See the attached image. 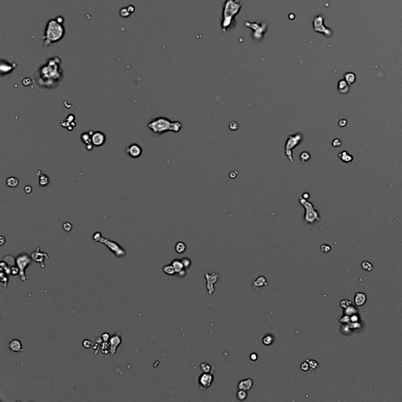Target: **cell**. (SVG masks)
I'll return each instance as SVG.
<instances>
[{
  "label": "cell",
  "instance_id": "obj_23",
  "mask_svg": "<svg viewBox=\"0 0 402 402\" xmlns=\"http://www.w3.org/2000/svg\"><path fill=\"white\" fill-rule=\"evenodd\" d=\"M311 159V154L307 151H302L299 156V160L302 164H306Z\"/></svg>",
  "mask_w": 402,
  "mask_h": 402
},
{
  "label": "cell",
  "instance_id": "obj_5",
  "mask_svg": "<svg viewBox=\"0 0 402 402\" xmlns=\"http://www.w3.org/2000/svg\"><path fill=\"white\" fill-rule=\"evenodd\" d=\"M303 139V134L300 133V132L288 135V138L286 140L285 145H284V153H285L287 158L290 160V162L294 163L293 150L302 143Z\"/></svg>",
  "mask_w": 402,
  "mask_h": 402
},
{
  "label": "cell",
  "instance_id": "obj_50",
  "mask_svg": "<svg viewBox=\"0 0 402 402\" xmlns=\"http://www.w3.org/2000/svg\"><path fill=\"white\" fill-rule=\"evenodd\" d=\"M250 359H251V360H252V361H256V360H258V355H257V353H251V354L250 355Z\"/></svg>",
  "mask_w": 402,
  "mask_h": 402
},
{
  "label": "cell",
  "instance_id": "obj_55",
  "mask_svg": "<svg viewBox=\"0 0 402 402\" xmlns=\"http://www.w3.org/2000/svg\"><path fill=\"white\" fill-rule=\"evenodd\" d=\"M301 197H302V198L306 199V200H308V199L309 198V194L308 193H304Z\"/></svg>",
  "mask_w": 402,
  "mask_h": 402
},
{
  "label": "cell",
  "instance_id": "obj_35",
  "mask_svg": "<svg viewBox=\"0 0 402 402\" xmlns=\"http://www.w3.org/2000/svg\"><path fill=\"white\" fill-rule=\"evenodd\" d=\"M357 313V310L353 306H350L348 308H346V309H345V313H346V315H348V316H351V315L355 314V313Z\"/></svg>",
  "mask_w": 402,
  "mask_h": 402
},
{
  "label": "cell",
  "instance_id": "obj_16",
  "mask_svg": "<svg viewBox=\"0 0 402 402\" xmlns=\"http://www.w3.org/2000/svg\"><path fill=\"white\" fill-rule=\"evenodd\" d=\"M353 302H354L355 305L358 307H360V306H363L364 304L366 303L367 302V296H366V294L363 292H357L356 293V295L354 296V299H353Z\"/></svg>",
  "mask_w": 402,
  "mask_h": 402
},
{
  "label": "cell",
  "instance_id": "obj_18",
  "mask_svg": "<svg viewBox=\"0 0 402 402\" xmlns=\"http://www.w3.org/2000/svg\"><path fill=\"white\" fill-rule=\"evenodd\" d=\"M252 287H253L255 289H258V288H262V287H265L268 284L267 280L264 276H260V277H258V278L255 279V280L252 281Z\"/></svg>",
  "mask_w": 402,
  "mask_h": 402
},
{
  "label": "cell",
  "instance_id": "obj_48",
  "mask_svg": "<svg viewBox=\"0 0 402 402\" xmlns=\"http://www.w3.org/2000/svg\"><path fill=\"white\" fill-rule=\"evenodd\" d=\"M358 320H359L358 315L356 314V313H355V314L351 315V317H350V321H351V322L357 323V322H358Z\"/></svg>",
  "mask_w": 402,
  "mask_h": 402
},
{
  "label": "cell",
  "instance_id": "obj_33",
  "mask_svg": "<svg viewBox=\"0 0 402 402\" xmlns=\"http://www.w3.org/2000/svg\"><path fill=\"white\" fill-rule=\"evenodd\" d=\"M200 369L203 372H211V365L207 362H203L200 364Z\"/></svg>",
  "mask_w": 402,
  "mask_h": 402
},
{
  "label": "cell",
  "instance_id": "obj_2",
  "mask_svg": "<svg viewBox=\"0 0 402 402\" xmlns=\"http://www.w3.org/2000/svg\"><path fill=\"white\" fill-rule=\"evenodd\" d=\"M148 127L155 135L160 136L168 131L179 133L182 129V124L179 121H171L165 117H158L150 121Z\"/></svg>",
  "mask_w": 402,
  "mask_h": 402
},
{
  "label": "cell",
  "instance_id": "obj_36",
  "mask_svg": "<svg viewBox=\"0 0 402 402\" xmlns=\"http://www.w3.org/2000/svg\"><path fill=\"white\" fill-rule=\"evenodd\" d=\"M182 264H183L184 268H185V269H188V268L190 267V266H191V264H192L191 259H190L189 258H187V257L182 258Z\"/></svg>",
  "mask_w": 402,
  "mask_h": 402
},
{
  "label": "cell",
  "instance_id": "obj_52",
  "mask_svg": "<svg viewBox=\"0 0 402 402\" xmlns=\"http://www.w3.org/2000/svg\"><path fill=\"white\" fill-rule=\"evenodd\" d=\"M346 124H347V121H346V120H339V122H338V125L340 126V127H345V126L346 125Z\"/></svg>",
  "mask_w": 402,
  "mask_h": 402
},
{
  "label": "cell",
  "instance_id": "obj_1",
  "mask_svg": "<svg viewBox=\"0 0 402 402\" xmlns=\"http://www.w3.org/2000/svg\"><path fill=\"white\" fill-rule=\"evenodd\" d=\"M65 33L63 23L59 21L57 18L50 19L46 25L44 35L42 36L43 46L48 47L50 45L57 42L63 39Z\"/></svg>",
  "mask_w": 402,
  "mask_h": 402
},
{
  "label": "cell",
  "instance_id": "obj_32",
  "mask_svg": "<svg viewBox=\"0 0 402 402\" xmlns=\"http://www.w3.org/2000/svg\"><path fill=\"white\" fill-rule=\"evenodd\" d=\"M361 267L367 272H371L373 270V265L368 261H364L361 262Z\"/></svg>",
  "mask_w": 402,
  "mask_h": 402
},
{
  "label": "cell",
  "instance_id": "obj_25",
  "mask_svg": "<svg viewBox=\"0 0 402 402\" xmlns=\"http://www.w3.org/2000/svg\"><path fill=\"white\" fill-rule=\"evenodd\" d=\"M101 351L103 354H108V353H109L110 351H111V347H110V343L108 341V342H103L101 344Z\"/></svg>",
  "mask_w": 402,
  "mask_h": 402
},
{
  "label": "cell",
  "instance_id": "obj_34",
  "mask_svg": "<svg viewBox=\"0 0 402 402\" xmlns=\"http://www.w3.org/2000/svg\"><path fill=\"white\" fill-rule=\"evenodd\" d=\"M307 360L308 363H309V367H310V369L313 370V371H314V370H317V368H318V367H319V363L317 362V360H309V359H307V360Z\"/></svg>",
  "mask_w": 402,
  "mask_h": 402
},
{
  "label": "cell",
  "instance_id": "obj_30",
  "mask_svg": "<svg viewBox=\"0 0 402 402\" xmlns=\"http://www.w3.org/2000/svg\"><path fill=\"white\" fill-rule=\"evenodd\" d=\"M237 397L240 401H244L248 397V393L244 389H238L237 393Z\"/></svg>",
  "mask_w": 402,
  "mask_h": 402
},
{
  "label": "cell",
  "instance_id": "obj_49",
  "mask_svg": "<svg viewBox=\"0 0 402 402\" xmlns=\"http://www.w3.org/2000/svg\"><path fill=\"white\" fill-rule=\"evenodd\" d=\"M92 348H93L94 350L95 351V355H97V354H98V353L99 349H100V348H101V345H100V344L97 343V342H96V344H94Z\"/></svg>",
  "mask_w": 402,
  "mask_h": 402
},
{
  "label": "cell",
  "instance_id": "obj_3",
  "mask_svg": "<svg viewBox=\"0 0 402 402\" xmlns=\"http://www.w3.org/2000/svg\"><path fill=\"white\" fill-rule=\"evenodd\" d=\"M61 61L58 56H54L51 58L48 59L45 65L40 68L39 70L40 78H45L48 79H56L61 76Z\"/></svg>",
  "mask_w": 402,
  "mask_h": 402
},
{
  "label": "cell",
  "instance_id": "obj_17",
  "mask_svg": "<svg viewBox=\"0 0 402 402\" xmlns=\"http://www.w3.org/2000/svg\"><path fill=\"white\" fill-rule=\"evenodd\" d=\"M253 379L251 378H248L240 381L237 386H238L239 389H244L246 391H248V390L251 389V387L253 386Z\"/></svg>",
  "mask_w": 402,
  "mask_h": 402
},
{
  "label": "cell",
  "instance_id": "obj_14",
  "mask_svg": "<svg viewBox=\"0 0 402 402\" xmlns=\"http://www.w3.org/2000/svg\"><path fill=\"white\" fill-rule=\"evenodd\" d=\"M109 343H110V347H111V351H110V354L111 356H113V355L116 353V352L117 348L119 347L121 342H122V339H121V336L120 335H114L110 338L109 339Z\"/></svg>",
  "mask_w": 402,
  "mask_h": 402
},
{
  "label": "cell",
  "instance_id": "obj_20",
  "mask_svg": "<svg viewBox=\"0 0 402 402\" xmlns=\"http://www.w3.org/2000/svg\"><path fill=\"white\" fill-rule=\"evenodd\" d=\"M338 158L340 159V160H342V162L346 163V164L352 162V161H353V159L351 155L349 154V153H348V152H346V151L341 152V153L338 154Z\"/></svg>",
  "mask_w": 402,
  "mask_h": 402
},
{
  "label": "cell",
  "instance_id": "obj_45",
  "mask_svg": "<svg viewBox=\"0 0 402 402\" xmlns=\"http://www.w3.org/2000/svg\"><path fill=\"white\" fill-rule=\"evenodd\" d=\"M20 273V269L17 266H13L11 267V274L17 275Z\"/></svg>",
  "mask_w": 402,
  "mask_h": 402
},
{
  "label": "cell",
  "instance_id": "obj_39",
  "mask_svg": "<svg viewBox=\"0 0 402 402\" xmlns=\"http://www.w3.org/2000/svg\"><path fill=\"white\" fill-rule=\"evenodd\" d=\"M81 139L83 140V142L86 144H90L91 142V137H90L89 134L88 133H84L83 134L82 136H81Z\"/></svg>",
  "mask_w": 402,
  "mask_h": 402
},
{
  "label": "cell",
  "instance_id": "obj_26",
  "mask_svg": "<svg viewBox=\"0 0 402 402\" xmlns=\"http://www.w3.org/2000/svg\"><path fill=\"white\" fill-rule=\"evenodd\" d=\"M6 184H7V186L9 187L15 188L18 186L19 180L17 178H15V177H9V178L6 179Z\"/></svg>",
  "mask_w": 402,
  "mask_h": 402
},
{
  "label": "cell",
  "instance_id": "obj_54",
  "mask_svg": "<svg viewBox=\"0 0 402 402\" xmlns=\"http://www.w3.org/2000/svg\"><path fill=\"white\" fill-rule=\"evenodd\" d=\"M103 342H104V341H103V339H102L101 336L98 337V338H96V342H97V343H98V344H100V345H101V344Z\"/></svg>",
  "mask_w": 402,
  "mask_h": 402
},
{
  "label": "cell",
  "instance_id": "obj_51",
  "mask_svg": "<svg viewBox=\"0 0 402 402\" xmlns=\"http://www.w3.org/2000/svg\"><path fill=\"white\" fill-rule=\"evenodd\" d=\"M237 174H238V172H237V171H232L231 173L229 174V178H230V179H234L237 176Z\"/></svg>",
  "mask_w": 402,
  "mask_h": 402
},
{
  "label": "cell",
  "instance_id": "obj_22",
  "mask_svg": "<svg viewBox=\"0 0 402 402\" xmlns=\"http://www.w3.org/2000/svg\"><path fill=\"white\" fill-rule=\"evenodd\" d=\"M274 336L272 334H268L262 338V343L264 346H269L274 342Z\"/></svg>",
  "mask_w": 402,
  "mask_h": 402
},
{
  "label": "cell",
  "instance_id": "obj_56",
  "mask_svg": "<svg viewBox=\"0 0 402 402\" xmlns=\"http://www.w3.org/2000/svg\"><path fill=\"white\" fill-rule=\"evenodd\" d=\"M127 9H128V10L130 11V13H132L134 11H135V7H134V6H131V5L128 6Z\"/></svg>",
  "mask_w": 402,
  "mask_h": 402
},
{
  "label": "cell",
  "instance_id": "obj_10",
  "mask_svg": "<svg viewBox=\"0 0 402 402\" xmlns=\"http://www.w3.org/2000/svg\"><path fill=\"white\" fill-rule=\"evenodd\" d=\"M99 241L102 243H105L106 244V246H108L109 249L111 250L112 252H114L116 254V255L118 257H121L124 256V255H126V252L122 248H120V246L118 244L116 243H115L114 241H109V240H106L105 239L104 240H99Z\"/></svg>",
  "mask_w": 402,
  "mask_h": 402
},
{
  "label": "cell",
  "instance_id": "obj_53",
  "mask_svg": "<svg viewBox=\"0 0 402 402\" xmlns=\"http://www.w3.org/2000/svg\"><path fill=\"white\" fill-rule=\"evenodd\" d=\"M31 190H32V189H31V187L30 186H27L26 187H24V192H25L26 193H30L31 192Z\"/></svg>",
  "mask_w": 402,
  "mask_h": 402
},
{
  "label": "cell",
  "instance_id": "obj_4",
  "mask_svg": "<svg viewBox=\"0 0 402 402\" xmlns=\"http://www.w3.org/2000/svg\"><path fill=\"white\" fill-rule=\"evenodd\" d=\"M298 201L301 204L305 209V213H304V222L306 223L313 225L316 222H319L320 220V215H319L318 211L316 210L315 207L312 203L309 202L307 200L302 198V197H299Z\"/></svg>",
  "mask_w": 402,
  "mask_h": 402
},
{
  "label": "cell",
  "instance_id": "obj_6",
  "mask_svg": "<svg viewBox=\"0 0 402 402\" xmlns=\"http://www.w3.org/2000/svg\"><path fill=\"white\" fill-rule=\"evenodd\" d=\"M240 7H241V3L238 0L226 1L224 8V21L222 23L224 30H226V27L230 24L233 16L237 14Z\"/></svg>",
  "mask_w": 402,
  "mask_h": 402
},
{
  "label": "cell",
  "instance_id": "obj_58",
  "mask_svg": "<svg viewBox=\"0 0 402 402\" xmlns=\"http://www.w3.org/2000/svg\"><path fill=\"white\" fill-rule=\"evenodd\" d=\"M0 239H1V240H2V242H1V244H1V245H3L4 243H5V239H4L3 237H0Z\"/></svg>",
  "mask_w": 402,
  "mask_h": 402
},
{
  "label": "cell",
  "instance_id": "obj_12",
  "mask_svg": "<svg viewBox=\"0 0 402 402\" xmlns=\"http://www.w3.org/2000/svg\"><path fill=\"white\" fill-rule=\"evenodd\" d=\"M105 135L104 134L102 133V132H100V131H97V132H94L93 135H91V142H92V144L94 146H97V147H99V146H101L105 144Z\"/></svg>",
  "mask_w": 402,
  "mask_h": 402
},
{
  "label": "cell",
  "instance_id": "obj_42",
  "mask_svg": "<svg viewBox=\"0 0 402 402\" xmlns=\"http://www.w3.org/2000/svg\"><path fill=\"white\" fill-rule=\"evenodd\" d=\"M120 14L122 17H127L131 15V13H130V11L128 10L127 8H123V9H120Z\"/></svg>",
  "mask_w": 402,
  "mask_h": 402
},
{
  "label": "cell",
  "instance_id": "obj_27",
  "mask_svg": "<svg viewBox=\"0 0 402 402\" xmlns=\"http://www.w3.org/2000/svg\"><path fill=\"white\" fill-rule=\"evenodd\" d=\"M186 250V244L184 242H182V241H179L175 245V251L178 254H182L184 253Z\"/></svg>",
  "mask_w": 402,
  "mask_h": 402
},
{
  "label": "cell",
  "instance_id": "obj_41",
  "mask_svg": "<svg viewBox=\"0 0 402 402\" xmlns=\"http://www.w3.org/2000/svg\"><path fill=\"white\" fill-rule=\"evenodd\" d=\"M320 251H322V252H324V253H328V252L331 251V248L329 244H322V245L320 246Z\"/></svg>",
  "mask_w": 402,
  "mask_h": 402
},
{
  "label": "cell",
  "instance_id": "obj_38",
  "mask_svg": "<svg viewBox=\"0 0 402 402\" xmlns=\"http://www.w3.org/2000/svg\"><path fill=\"white\" fill-rule=\"evenodd\" d=\"M239 124L237 122V121H232V122L229 123V130H231V131H237L239 129Z\"/></svg>",
  "mask_w": 402,
  "mask_h": 402
},
{
  "label": "cell",
  "instance_id": "obj_11",
  "mask_svg": "<svg viewBox=\"0 0 402 402\" xmlns=\"http://www.w3.org/2000/svg\"><path fill=\"white\" fill-rule=\"evenodd\" d=\"M31 257L35 262L39 263L40 266H41V267L42 268H45L44 259H45V258H49V256H48L47 254L45 253V252H41V251H39V248H36V250H35V251H33V253L31 254Z\"/></svg>",
  "mask_w": 402,
  "mask_h": 402
},
{
  "label": "cell",
  "instance_id": "obj_31",
  "mask_svg": "<svg viewBox=\"0 0 402 402\" xmlns=\"http://www.w3.org/2000/svg\"><path fill=\"white\" fill-rule=\"evenodd\" d=\"M163 270H164V272L166 273V274L170 275V276H173V275H175V273H176L173 266H172L171 264V265H167V266H164Z\"/></svg>",
  "mask_w": 402,
  "mask_h": 402
},
{
  "label": "cell",
  "instance_id": "obj_15",
  "mask_svg": "<svg viewBox=\"0 0 402 402\" xmlns=\"http://www.w3.org/2000/svg\"><path fill=\"white\" fill-rule=\"evenodd\" d=\"M8 349H9V351L16 352V353H19V352H22L24 350L22 348V344L20 341L17 339V338L16 339H13L8 344Z\"/></svg>",
  "mask_w": 402,
  "mask_h": 402
},
{
  "label": "cell",
  "instance_id": "obj_57",
  "mask_svg": "<svg viewBox=\"0 0 402 402\" xmlns=\"http://www.w3.org/2000/svg\"><path fill=\"white\" fill-rule=\"evenodd\" d=\"M186 270H184V269H183V270H182V271H181L180 273H177V274H179V276H181V277H185V275H186Z\"/></svg>",
  "mask_w": 402,
  "mask_h": 402
},
{
  "label": "cell",
  "instance_id": "obj_28",
  "mask_svg": "<svg viewBox=\"0 0 402 402\" xmlns=\"http://www.w3.org/2000/svg\"><path fill=\"white\" fill-rule=\"evenodd\" d=\"M344 76H345V80L347 82L349 85L353 84L355 82V80H356V76L352 72L346 73V74L344 75Z\"/></svg>",
  "mask_w": 402,
  "mask_h": 402
},
{
  "label": "cell",
  "instance_id": "obj_43",
  "mask_svg": "<svg viewBox=\"0 0 402 402\" xmlns=\"http://www.w3.org/2000/svg\"><path fill=\"white\" fill-rule=\"evenodd\" d=\"M300 368H301V370H302V371H308L309 369H310V367H309V363H308L307 360L304 361V362H302V364H301Z\"/></svg>",
  "mask_w": 402,
  "mask_h": 402
},
{
  "label": "cell",
  "instance_id": "obj_29",
  "mask_svg": "<svg viewBox=\"0 0 402 402\" xmlns=\"http://www.w3.org/2000/svg\"><path fill=\"white\" fill-rule=\"evenodd\" d=\"M2 261H4V262L7 264L8 266H10V267L15 266V264H17L16 260L14 259V257L12 256V255H7V256H5L3 259H2Z\"/></svg>",
  "mask_w": 402,
  "mask_h": 402
},
{
  "label": "cell",
  "instance_id": "obj_40",
  "mask_svg": "<svg viewBox=\"0 0 402 402\" xmlns=\"http://www.w3.org/2000/svg\"><path fill=\"white\" fill-rule=\"evenodd\" d=\"M94 346V342L92 341L89 340V339H85V340L83 342V346L86 349H90V348L93 347Z\"/></svg>",
  "mask_w": 402,
  "mask_h": 402
},
{
  "label": "cell",
  "instance_id": "obj_13",
  "mask_svg": "<svg viewBox=\"0 0 402 402\" xmlns=\"http://www.w3.org/2000/svg\"><path fill=\"white\" fill-rule=\"evenodd\" d=\"M126 152H127V153L129 155L130 157L134 159H136L141 157V155L142 153V149L139 145L132 144L130 146H128Z\"/></svg>",
  "mask_w": 402,
  "mask_h": 402
},
{
  "label": "cell",
  "instance_id": "obj_9",
  "mask_svg": "<svg viewBox=\"0 0 402 402\" xmlns=\"http://www.w3.org/2000/svg\"><path fill=\"white\" fill-rule=\"evenodd\" d=\"M214 381V375L212 372H203L198 378L199 386L201 389L204 390L211 386Z\"/></svg>",
  "mask_w": 402,
  "mask_h": 402
},
{
  "label": "cell",
  "instance_id": "obj_44",
  "mask_svg": "<svg viewBox=\"0 0 402 402\" xmlns=\"http://www.w3.org/2000/svg\"><path fill=\"white\" fill-rule=\"evenodd\" d=\"M63 229L66 232L71 231L72 229V225L70 222H65V223L63 224Z\"/></svg>",
  "mask_w": 402,
  "mask_h": 402
},
{
  "label": "cell",
  "instance_id": "obj_24",
  "mask_svg": "<svg viewBox=\"0 0 402 402\" xmlns=\"http://www.w3.org/2000/svg\"><path fill=\"white\" fill-rule=\"evenodd\" d=\"M39 184L40 185V186H46L49 184L50 180L49 178L46 175H43V174L40 173V171H39Z\"/></svg>",
  "mask_w": 402,
  "mask_h": 402
},
{
  "label": "cell",
  "instance_id": "obj_7",
  "mask_svg": "<svg viewBox=\"0 0 402 402\" xmlns=\"http://www.w3.org/2000/svg\"><path fill=\"white\" fill-rule=\"evenodd\" d=\"M32 260V258L30 257L28 254H20L17 257L16 263L17 266H18L19 269H20L19 276H20V278L22 281H25L28 280V277L25 274V269L30 266Z\"/></svg>",
  "mask_w": 402,
  "mask_h": 402
},
{
  "label": "cell",
  "instance_id": "obj_21",
  "mask_svg": "<svg viewBox=\"0 0 402 402\" xmlns=\"http://www.w3.org/2000/svg\"><path fill=\"white\" fill-rule=\"evenodd\" d=\"M171 265L173 266V267H174V269H175L176 273H180L182 270H183V269H185V268H184L183 264H182V260H178V259H175V260H174L173 262H171Z\"/></svg>",
  "mask_w": 402,
  "mask_h": 402
},
{
  "label": "cell",
  "instance_id": "obj_37",
  "mask_svg": "<svg viewBox=\"0 0 402 402\" xmlns=\"http://www.w3.org/2000/svg\"><path fill=\"white\" fill-rule=\"evenodd\" d=\"M340 306L342 309H346V308H348L349 306H352V301L348 300V299H343V300H342L340 302Z\"/></svg>",
  "mask_w": 402,
  "mask_h": 402
},
{
  "label": "cell",
  "instance_id": "obj_19",
  "mask_svg": "<svg viewBox=\"0 0 402 402\" xmlns=\"http://www.w3.org/2000/svg\"><path fill=\"white\" fill-rule=\"evenodd\" d=\"M349 90V85L347 83L346 80H340L338 83V90L341 94H346Z\"/></svg>",
  "mask_w": 402,
  "mask_h": 402
},
{
  "label": "cell",
  "instance_id": "obj_8",
  "mask_svg": "<svg viewBox=\"0 0 402 402\" xmlns=\"http://www.w3.org/2000/svg\"><path fill=\"white\" fill-rule=\"evenodd\" d=\"M204 277H205L206 282H207L206 286H207L208 295H212V294L215 291V284L218 282V280L220 278V273H217V272L209 273L208 271H205Z\"/></svg>",
  "mask_w": 402,
  "mask_h": 402
},
{
  "label": "cell",
  "instance_id": "obj_47",
  "mask_svg": "<svg viewBox=\"0 0 402 402\" xmlns=\"http://www.w3.org/2000/svg\"><path fill=\"white\" fill-rule=\"evenodd\" d=\"M341 145H342V142L338 138H335L332 141L333 147H339V146H341Z\"/></svg>",
  "mask_w": 402,
  "mask_h": 402
},
{
  "label": "cell",
  "instance_id": "obj_46",
  "mask_svg": "<svg viewBox=\"0 0 402 402\" xmlns=\"http://www.w3.org/2000/svg\"><path fill=\"white\" fill-rule=\"evenodd\" d=\"M101 338L104 342H108V341H109L111 336H110V335L108 332H105L101 335Z\"/></svg>",
  "mask_w": 402,
  "mask_h": 402
}]
</instances>
